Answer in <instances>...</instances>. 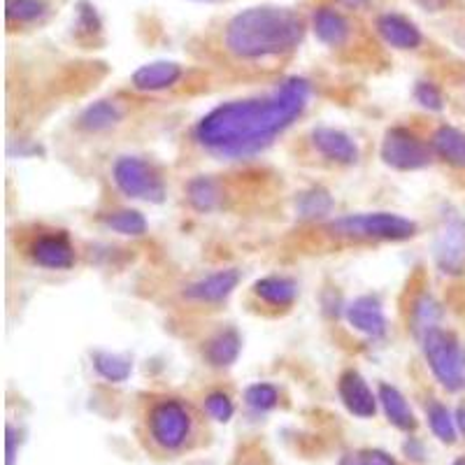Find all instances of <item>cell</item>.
Here are the masks:
<instances>
[{
  "label": "cell",
  "mask_w": 465,
  "mask_h": 465,
  "mask_svg": "<svg viewBox=\"0 0 465 465\" xmlns=\"http://www.w3.org/2000/svg\"><path fill=\"white\" fill-rule=\"evenodd\" d=\"M310 101V82L289 77L263 98H247L214 107L196 126V140L226 159H247L263 152L296 122Z\"/></svg>",
  "instance_id": "1"
},
{
  "label": "cell",
  "mask_w": 465,
  "mask_h": 465,
  "mask_svg": "<svg viewBox=\"0 0 465 465\" xmlns=\"http://www.w3.org/2000/svg\"><path fill=\"white\" fill-rule=\"evenodd\" d=\"M305 37V22L289 7H247L226 26L228 52L247 61L284 56L298 49Z\"/></svg>",
  "instance_id": "2"
},
{
  "label": "cell",
  "mask_w": 465,
  "mask_h": 465,
  "mask_svg": "<svg viewBox=\"0 0 465 465\" xmlns=\"http://www.w3.org/2000/svg\"><path fill=\"white\" fill-rule=\"evenodd\" d=\"M331 231L340 238L402 242L417 235V223L391 212H372V214H349V217L335 219L331 223Z\"/></svg>",
  "instance_id": "3"
},
{
  "label": "cell",
  "mask_w": 465,
  "mask_h": 465,
  "mask_svg": "<svg viewBox=\"0 0 465 465\" xmlns=\"http://www.w3.org/2000/svg\"><path fill=\"white\" fill-rule=\"evenodd\" d=\"M423 356L429 361L435 380L447 391H460L465 386V349L442 328H433L421 338Z\"/></svg>",
  "instance_id": "4"
},
{
  "label": "cell",
  "mask_w": 465,
  "mask_h": 465,
  "mask_svg": "<svg viewBox=\"0 0 465 465\" xmlns=\"http://www.w3.org/2000/svg\"><path fill=\"white\" fill-rule=\"evenodd\" d=\"M112 177L124 196L147 203L165 201V184L161 174L138 156H122L112 168Z\"/></svg>",
  "instance_id": "5"
},
{
  "label": "cell",
  "mask_w": 465,
  "mask_h": 465,
  "mask_svg": "<svg viewBox=\"0 0 465 465\" xmlns=\"http://www.w3.org/2000/svg\"><path fill=\"white\" fill-rule=\"evenodd\" d=\"M381 161L393 170H421L433 161V147L407 128H389L381 140Z\"/></svg>",
  "instance_id": "6"
},
{
  "label": "cell",
  "mask_w": 465,
  "mask_h": 465,
  "mask_svg": "<svg viewBox=\"0 0 465 465\" xmlns=\"http://www.w3.org/2000/svg\"><path fill=\"white\" fill-rule=\"evenodd\" d=\"M149 433L163 450H180L191 433V414L180 401H163L149 412Z\"/></svg>",
  "instance_id": "7"
},
{
  "label": "cell",
  "mask_w": 465,
  "mask_h": 465,
  "mask_svg": "<svg viewBox=\"0 0 465 465\" xmlns=\"http://www.w3.org/2000/svg\"><path fill=\"white\" fill-rule=\"evenodd\" d=\"M435 263L447 275H460L465 270V222L456 214L447 217L435 235Z\"/></svg>",
  "instance_id": "8"
},
{
  "label": "cell",
  "mask_w": 465,
  "mask_h": 465,
  "mask_svg": "<svg viewBox=\"0 0 465 465\" xmlns=\"http://www.w3.org/2000/svg\"><path fill=\"white\" fill-rule=\"evenodd\" d=\"M340 401L344 402L349 412L359 419H372L377 414V402L380 398L372 393L368 381L363 380L359 371H344L338 380Z\"/></svg>",
  "instance_id": "9"
},
{
  "label": "cell",
  "mask_w": 465,
  "mask_h": 465,
  "mask_svg": "<svg viewBox=\"0 0 465 465\" xmlns=\"http://www.w3.org/2000/svg\"><path fill=\"white\" fill-rule=\"evenodd\" d=\"M344 317H347L349 326L368 338H381L386 333L384 310L375 296H361L354 302H349Z\"/></svg>",
  "instance_id": "10"
},
{
  "label": "cell",
  "mask_w": 465,
  "mask_h": 465,
  "mask_svg": "<svg viewBox=\"0 0 465 465\" xmlns=\"http://www.w3.org/2000/svg\"><path fill=\"white\" fill-rule=\"evenodd\" d=\"M312 144L322 156L335 163L351 165L359 161V147L347 133L331 126H319L312 131Z\"/></svg>",
  "instance_id": "11"
},
{
  "label": "cell",
  "mask_w": 465,
  "mask_h": 465,
  "mask_svg": "<svg viewBox=\"0 0 465 465\" xmlns=\"http://www.w3.org/2000/svg\"><path fill=\"white\" fill-rule=\"evenodd\" d=\"M377 33L389 47L402 49V52L421 47L423 43V35L417 24L410 22L407 16L396 15V12H386L377 19Z\"/></svg>",
  "instance_id": "12"
},
{
  "label": "cell",
  "mask_w": 465,
  "mask_h": 465,
  "mask_svg": "<svg viewBox=\"0 0 465 465\" xmlns=\"http://www.w3.org/2000/svg\"><path fill=\"white\" fill-rule=\"evenodd\" d=\"M240 284V270H219L203 280L193 282L184 291V296L198 302H222L231 296Z\"/></svg>",
  "instance_id": "13"
},
{
  "label": "cell",
  "mask_w": 465,
  "mask_h": 465,
  "mask_svg": "<svg viewBox=\"0 0 465 465\" xmlns=\"http://www.w3.org/2000/svg\"><path fill=\"white\" fill-rule=\"evenodd\" d=\"M31 256L37 265L49 270H70L74 265V249L64 235H45L31 247Z\"/></svg>",
  "instance_id": "14"
},
{
  "label": "cell",
  "mask_w": 465,
  "mask_h": 465,
  "mask_svg": "<svg viewBox=\"0 0 465 465\" xmlns=\"http://www.w3.org/2000/svg\"><path fill=\"white\" fill-rule=\"evenodd\" d=\"M377 398H380L381 410H384L386 419H389V423H391V426H396L398 430H402V433H407V435L417 430L419 421H417V417H414L412 407H410L407 398L398 391L396 386L380 384V389H377Z\"/></svg>",
  "instance_id": "15"
},
{
  "label": "cell",
  "mask_w": 465,
  "mask_h": 465,
  "mask_svg": "<svg viewBox=\"0 0 465 465\" xmlns=\"http://www.w3.org/2000/svg\"><path fill=\"white\" fill-rule=\"evenodd\" d=\"M182 77V65L174 61H152L147 65H140L133 73L131 82L140 91H163L174 86Z\"/></svg>",
  "instance_id": "16"
},
{
  "label": "cell",
  "mask_w": 465,
  "mask_h": 465,
  "mask_svg": "<svg viewBox=\"0 0 465 465\" xmlns=\"http://www.w3.org/2000/svg\"><path fill=\"white\" fill-rule=\"evenodd\" d=\"M312 28L319 43L328 45V47H342L349 40V33H351L347 16L340 15L338 10H331V7H319L314 12Z\"/></svg>",
  "instance_id": "17"
},
{
  "label": "cell",
  "mask_w": 465,
  "mask_h": 465,
  "mask_svg": "<svg viewBox=\"0 0 465 465\" xmlns=\"http://www.w3.org/2000/svg\"><path fill=\"white\" fill-rule=\"evenodd\" d=\"M240 349H242V338L235 328H222L219 333L212 335L205 344V359L214 368H228L238 361Z\"/></svg>",
  "instance_id": "18"
},
{
  "label": "cell",
  "mask_w": 465,
  "mask_h": 465,
  "mask_svg": "<svg viewBox=\"0 0 465 465\" xmlns=\"http://www.w3.org/2000/svg\"><path fill=\"white\" fill-rule=\"evenodd\" d=\"M430 147L440 159L454 168H465V133L454 126H440L433 133Z\"/></svg>",
  "instance_id": "19"
},
{
  "label": "cell",
  "mask_w": 465,
  "mask_h": 465,
  "mask_svg": "<svg viewBox=\"0 0 465 465\" xmlns=\"http://www.w3.org/2000/svg\"><path fill=\"white\" fill-rule=\"evenodd\" d=\"M254 293L261 298V301L268 302V305L289 307L291 302L296 301L298 284H296V280H291V277L270 275V277H263V280L256 282Z\"/></svg>",
  "instance_id": "20"
},
{
  "label": "cell",
  "mask_w": 465,
  "mask_h": 465,
  "mask_svg": "<svg viewBox=\"0 0 465 465\" xmlns=\"http://www.w3.org/2000/svg\"><path fill=\"white\" fill-rule=\"evenodd\" d=\"M124 119V110L114 101H98L80 114V128L86 133H103Z\"/></svg>",
  "instance_id": "21"
},
{
  "label": "cell",
  "mask_w": 465,
  "mask_h": 465,
  "mask_svg": "<svg viewBox=\"0 0 465 465\" xmlns=\"http://www.w3.org/2000/svg\"><path fill=\"white\" fill-rule=\"evenodd\" d=\"M186 196H189V203L196 207L198 212H214L219 205H222V189L212 177H193L186 186Z\"/></svg>",
  "instance_id": "22"
},
{
  "label": "cell",
  "mask_w": 465,
  "mask_h": 465,
  "mask_svg": "<svg viewBox=\"0 0 465 465\" xmlns=\"http://www.w3.org/2000/svg\"><path fill=\"white\" fill-rule=\"evenodd\" d=\"M94 368L105 381L122 384V381H126L131 377L133 361L124 354H114V351H95Z\"/></svg>",
  "instance_id": "23"
},
{
  "label": "cell",
  "mask_w": 465,
  "mask_h": 465,
  "mask_svg": "<svg viewBox=\"0 0 465 465\" xmlns=\"http://www.w3.org/2000/svg\"><path fill=\"white\" fill-rule=\"evenodd\" d=\"M333 198L326 189H307L302 191L296 201V212L298 217L305 219V222H314V219H323L333 212Z\"/></svg>",
  "instance_id": "24"
},
{
  "label": "cell",
  "mask_w": 465,
  "mask_h": 465,
  "mask_svg": "<svg viewBox=\"0 0 465 465\" xmlns=\"http://www.w3.org/2000/svg\"><path fill=\"white\" fill-rule=\"evenodd\" d=\"M426 419H429L430 433L442 444H454L459 440V426H456L454 414L442 402H429V407H426Z\"/></svg>",
  "instance_id": "25"
},
{
  "label": "cell",
  "mask_w": 465,
  "mask_h": 465,
  "mask_svg": "<svg viewBox=\"0 0 465 465\" xmlns=\"http://www.w3.org/2000/svg\"><path fill=\"white\" fill-rule=\"evenodd\" d=\"M105 226L112 228L114 232H122V235L138 238V235L147 232V219L138 210H119L107 214Z\"/></svg>",
  "instance_id": "26"
},
{
  "label": "cell",
  "mask_w": 465,
  "mask_h": 465,
  "mask_svg": "<svg viewBox=\"0 0 465 465\" xmlns=\"http://www.w3.org/2000/svg\"><path fill=\"white\" fill-rule=\"evenodd\" d=\"M49 12L47 0H7V19L16 24H35Z\"/></svg>",
  "instance_id": "27"
},
{
  "label": "cell",
  "mask_w": 465,
  "mask_h": 465,
  "mask_svg": "<svg viewBox=\"0 0 465 465\" xmlns=\"http://www.w3.org/2000/svg\"><path fill=\"white\" fill-rule=\"evenodd\" d=\"M244 402H247L249 410H254L259 414L270 412V410H275L280 405V391H277V386L268 384V381H259V384L247 386Z\"/></svg>",
  "instance_id": "28"
},
{
  "label": "cell",
  "mask_w": 465,
  "mask_h": 465,
  "mask_svg": "<svg viewBox=\"0 0 465 465\" xmlns=\"http://www.w3.org/2000/svg\"><path fill=\"white\" fill-rule=\"evenodd\" d=\"M440 314L442 312H440L438 302H435L430 296H421L417 302H414V310H412L414 331L423 338L429 331L438 328Z\"/></svg>",
  "instance_id": "29"
},
{
  "label": "cell",
  "mask_w": 465,
  "mask_h": 465,
  "mask_svg": "<svg viewBox=\"0 0 465 465\" xmlns=\"http://www.w3.org/2000/svg\"><path fill=\"white\" fill-rule=\"evenodd\" d=\"M205 412L217 423H228L235 414V405L223 391H214L205 398Z\"/></svg>",
  "instance_id": "30"
},
{
  "label": "cell",
  "mask_w": 465,
  "mask_h": 465,
  "mask_svg": "<svg viewBox=\"0 0 465 465\" xmlns=\"http://www.w3.org/2000/svg\"><path fill=\"white\" fill-rule=\"evenodd\" d=\"M414 98L421 107L430 112H442L444 110V98L442 91L433 84V82H419L417 89H414Z\"/></svg>",
  "instance_id": "31"
},
{
  "label": "cell",
  "mask_w": 465,
  "mask_h": 465,
  "mask_svg": "<svg viewBox=\"0 0 465 465\" xmlns=\"http://www.w3.org/2000/svg\"><path fill=\"white\" fill-rule=\"evenodd\" d=\"M77 28L86 33V35L101 33V16H98V12H95V7L91 5L89 0L77 3Z\"/></svg>",
  "instance_id": "32"
},
{
  "label": "cell",
  "mask_w": 465,
  "mask_h": 465,
  "mask_svg": "<svg viewBox=\"0 0 465 465\" xmlns=\"http://www.w3.org/2000/svg\"><path fill=\"white\" fill-rule=\"evenodd\" d=\"M402 454H405L407 460H412V463H423L426 456H429V451H426V444H423L421 440L407 435V440L402 442Z\"/></svg>",
  "instance_id": "33"
},
{
  "label": "cell",
  "mask_w": 465,
  "mask_h": 465,
  "mask_svg": "<svg viewBox=\"0 0 465 465\" xmlns=\"http://www.w3.org/2000/svg\"><path fill=\"white\" fill-rule=\"evenodd\" d=\"M5 465H15L16 463V456H19V444H22V438H19V430L7 423V430H5Z\"/></svg>",
  "instance_id": "34"
},
{
  "label": "cell",
  "mask_w": 465,
  "mask_h": 465,
  "mask_svg": "<svg viewBox=\"0 0 465 465\" xmlns=\"http://www.w3.org/2000/svg\"><path fill=\"white\" fill-rule=\"evenodd\" d=\"M365 459V463L368 465H398L396 459H393L391 454H386V451L381 450H365L361 451Z\"/></svg>",
  "instance_id": "35"
},
{
  "label": "cell",
  "mask_w": 465,
  "mask_h": 465,
  "mask_svg": "<svg viewBox=\"0 0 465 465\" xmlns=\"http://www.w3.org/2000/svg\"><path fill=\"white\" fill-rule=\"evenodd\" d=\"M338 465H368L365 463V459H363V454H344L342 459H340V463Z\"/></svg>",
  "instance_id": "36"
},
{
  "label": "cell",
  "mask_w": 465,
  "mask_h": 465,
  "mask_svg": "<svg viewBox=\"0 0 465 465\" xmlns=\"http://www.w3.org/2000/svg\"><path fill=\"white\" fill-rule=\"evenodd\" d=\"M454 419H456V426H459V433L465 435V405H460L459 410H456Z\"/></svg>",
  "instance_id": "37"
},
{
  "label": "cell",
  "mask_w": 465,
  "mask_h": 465,
  "mask_svg": "<svg viewBox=\"0 0 465 465\" xmlns=\"http://www.w3.org/2000/svg\"><path fill=\"white\" fill-rule=\"evenodd\" d=\"M340 3L347 7H354V10H363V7L371 5L372 0H340Z\"/></svg>",
  "instance_id": "38"
},
{
  "label": "cell",
  "mask_w": 465,
  "mask_h": 465,
  "mask_svg": "<svg viewBox=\"0 0 465 465\" xmlns=\"http://www.w3.org/2000/svg\"><path fill=\"white\" fill-rule=\"evenodd\" d=\"M451 465H465V456H460V459H456Z\"/></svg>",
  "instance_id": "39"
},
{
  "label": "cell",
  "mask_w": 465,
  "mask_h": 465,
  "mask_svg": "<svg viewBox=\"0 0 465 465\" xmlns=\"http://www.w3.org/2000/svg\"><path fill=\"white\" fill-rule=\"evenodd\" d=\"M196 3H217V0H196Z\"/></svg>",
  "instance_id": "40"
}]
</instances>
